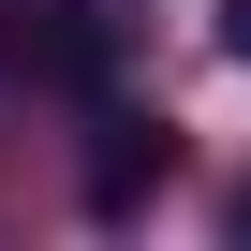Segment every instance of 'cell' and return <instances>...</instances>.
I'll return each instance as SVG.
<instances>
[{"mask_svg": "<svg viewBox=\"0 0 251 251\" xmlns=\"http://www.w3.org/2000/svg\"><path fill=\"white\" fill-rule=\"evenodd\" d=\"M236 236H251V177H236Z\"/></svg>", "mask_w": 251, "mask_h": 251, "instance_id": "cell-4", "label": "cell"}, {"mask_svg": "<svg viewBox=\"0 0 251 251\" xmlns=\"http://www.w3.org/2000/svg\"><path fill=\"white\" fill-rule=\"evenodd\" d=\"M0 59L45 89H103L118 74V15L103 0H0Z\"/></svg>", "mask_w": 251, "mask_h": 251, "instance_id": "cell-1", "label": "cell"}, {"mask_svg": "<svg viewBox=\"0 0 251 251\" xmlns=\"http://www.w3.org/2000/svg\"><path fill=\"white\" fill-rule=\"evenodd\" d=\"M148 177H163V118H118V133H103V177H89V192H103V207H133Z\"/></svg>", "mask_w": 251, "mask_h": 251, "instance_id": "cell-2", "label": "cell"}, {"mask_svg": "<svg viewBox=\"0 0 251 251\" xmlns=\"http://www.w3.org/2000/svg\"><path fill=\"white\" fill-rule=\"evenodd\" d=\"M222 45H236V59H251V0H222Z\"/></svg>", "mask_w": 251, "mask_h": 251, "instance_id": "cell-3", "label": "cell"}]
</instances>
